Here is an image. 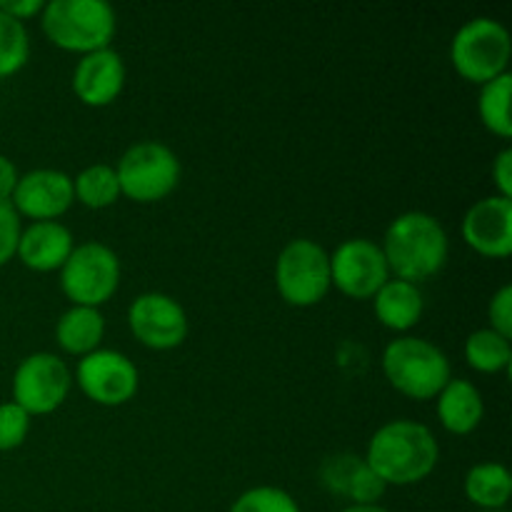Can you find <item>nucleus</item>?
Wrapping results in <instances>:
<instances>
[{"mask_svg": "<svg viewBox=\"0 0 512 512\" xmlns=\"http://www.w3.org/2000/svg\"><path fill=\"white\" fill-rule=\"evenodd\" d=\"M103 333L105 320L100 310L85 308V305H73L70 310H65L55 325L58 345L70 355H88L98 350Z\"/></svg>", "mask_w": 512, "mask_h": 512, "instance_id": "nucleus-19", "label": "nucleus"}, {"mask_svg": "<svg viewBox=\"0 0 512 512\" xmlns=\"http://www.w3.org/2000/svg\"><path fill=\"white\" fill-rule=\"evenodd\" d=\"M438 458V440L430 428L413 420H393L373 435L365 463L385 485H413L433 473Z\"/></svg>", "mask_w": 512, "mask_h": 512, "instance_id": "nucleus-1", "label": "nucleus"}, {"mask_svg": "<svg viewBox=\"0 0 512 512\" xmlns=\"http://www.w3.org/2000/svg\"><path fill=\"white\" fill-rule=\"evenodd\" d=\"M360 460L363 458H358V455H335V458L325 460L323 470H320V480H323L325 488L345 498V490H348V483Z\"/></svg>", "mask_w": 512, "mask_h": 512, "instance_id": "nucleus-28", "label": "nucleus"}, {"mask_svg": "<svg viewBox=\"0 0 512 512\" xmlns=\"http://www.w3.org/2000/svg\"><path fill=\"white\" fill-rule=\"evenodd\" d=\"M465 360H468L470 368L480 370V373H500V370H508L512 363L510 340L490 328L475 330L465 340Z\"/></svg>", "mask_w": 512, "mask_h": 512, "instance_id": "nucleus-22", "label": "nucleus"}, {"mask_svg": "<svg viewBox=\"0 0 512 512\" xmlns=\"http://www.w3.org/2000/svg\"><path fill=\"white\" fill-rule=\"evenodd\" d=\"M275 285L285 303L295 308H310L328 295L330 255L323 245L308 238H298L285 245L275 263Z\"/></svg>", "mask_w": 512, "mask_h": 512, "instance_id": "nucleus-7", "label": "nucleus"}, {"mask_svg": "<svg viewBox=\"0 0 512 512\" xmlns=\"http://www.w3.org/2000/svg\"><path fill=\"white\" fill-rule=\"evenodd\" d=\"M383 373L398 393L413 400L438 398L450 380V363L438 345L423 338H398L385 348Z\"/></svg>", "mask_w": 512, "mask_h": 512, "instance_id": "nucleus-4", "label": "nucleus"}, {"mask_svg": "<svg viewBox=\"0 0 512 512\" xmlns=\"http://www.w3.org/2000/svg\"><path fill=\"white\" fill-rule=\"evenodd\" d=\"M128 323L135 338L153 350L178 348L188 335L183 305L163 293L138 295L128 310Z\"/></svg>", "mask_w": 512, "mask_h": 512, "instance_id": "nucleus-12", "label": "nucleus"}, {"mask_svg": "<svg viewBox=\"0 0 512 512\" xmlns=\"http://www.w3.org/2000/svg\"><path fill=\"white\" fill-rule=\"evenodd\" d=\"M438 418L453 435H468L483 420V398L468 380L450 378L438 393Z\"/></svg>", "mask_w": 512, "mask_h": 512, "instance_id": "nucleus-17", "label": "nucleus"}, {"mask_svg": "<svg viewBox=\"0 0 512 512\" xmlns=\"http://www.w3.org/2000/svg\"><path fill=\"white\" fill-rule=\"evenodd\" d=\"M73 193L75 200H80L85 208H108V205H113L120 195L115 168H110V165L105 163L90 165V168H85L83 173L73 180Z\"/></svg>", "mask_w": 512, "mask_h": 512, "instance_id": "nucleus-23", "label": "nucleus"}, {"mask_svg": "<svg viewBox=\"0 0 512 512\" xmlns=\"http://www.w3.org/2000/svg\"><path fill=\"white\" fill-rule=\"evenodd\" d=\"M20 218L15 213L13 203H3L0 200V265L13 260L18 253V240H20Z\"/></svg>", "mask_w": 512, "mask_h": 512, "instance_id": "nucleus-29", "label": "nucleus"}, {"mask_svg": "<svg viewBox=\"0 0 512 512\" xmlns=\"http://www.w3.org/2000/svg\"><path fill=\"white\" fill-rule=\"evenodd\" d=\"M125 85V65L113 48L95 50L80 58L73 73V90L85 105L103 108L120 95Z\"/></svg>", "mask_w": 512, "mask_h": 512, "instance_id": "nucleus-15", "label": "nucleus"}, {"mask_svg": "<svg viewBox=\"0 0 512 512\" xmlns=\"http://www.w3.org/2000/svg\"><path fill=\"white\" fill-rule=\"evenodd\" d=\"M30 430V415L20 405L10 403L0 405V453L15 450L23 445Z\"/></svg>", "mask_w": 512, "mask_h": 512, "instance_id": "nucleus-26", "label": "nucleus"}, {"mask_svg": "<svg viewBox=\"0 0 512 512\" xmlns=\"http://www.w3.org/2000/svg\"><path fill=\"white\" fill-rule=\"evenodd\" d=\"M43 8V0H0V10H3L5 15H10V18L20 20V23L33 18V15L43 13Z\"/></svg>", "mask_w": 512, "mask_h": 512, "instance_id": "nucleus-32", "label": "nucleus"}, {"mask_svg": "<svg viewBox=\"0 0 512 512\" xmlns=\"http://www.w3.org/2000/svg\"><path fill=\"white\" fill-rule=\"evenodd\" d=\"M463 238L485 258H508L512 253V200L483 198L465 213Z\"/></svg>", "mask_w": 512, "mask_h": 512, "instance_id": "nucleus-14", "label": "nucleus"}, {"mask_svg": "<svg viewBox=\"0 0 512 512\" xmlns=\"http://www.w3.org/2000/svg\"><path fill=\"white\" fill-rule=\"evenodd\" d=\"M330 280L348 298H373L390 280V270L380 245L365 238L345 240L330 258Z\"/></svg>", "mask_w": 512, "mask_h": 512, "instance_id": "nucleus-10", "label": "nucleus"}, {"mask_svg": "<svg viewBox=\"0 0 512 512\" xmlns=\"http://www.w3.org/2000/svg\"><path fill=\"white\" fill-rule=\"evenodd\" d=\"M375 315L380 323L390 330H410L423 318V293L418 285L405 283V280H388L378 293L373 295Z\"/></svg>", "mask_w": 512, "mask_h": 512, "instance_id": "nucleus-18", "label": "nucleus"}, {"mask_svg": "<svg viewBox=\"0 0 512 512\" xmlns=\"http://www.w3.org/2000/svg\"><path fill=\"white\" fill-rule=\"evenodd\" d=\"M68 393L70 370L53 353L28 355L13 375V403L28 415L53 413L65 403Z\"/></svg>", "mask_w": 512, "mask_h": 512, "instance_id": "nucleus-9", "label": "nucleus"}, {"mask_svg": "<svg viewBox=\"0 0 512 512\" xmlns=\"http://www.w3.org/2000/svg\"><path fill=\"white\" fill-rule=\"evenodd\" d=\"M343 512H388V510L380 508V505H350V508Z\"/></svg>", "mask_w": 512, "mask_h": 512, "instance_id": "nucleus-34", "label": "nucleus"}, {"mask_svg": "<svg viewBox=\"0 0 512 512\" xmlns=\"http://www.w3.org/2000/svg\"><path fill=\"white\" fill-rule=\"evenodd\" d=\"M510 95H512V75L503 73L483 85L478 100L480 120L490 133L500 138L512 135V118H510Z\"/></svg>", "mask_w": 512, "mask_h": 512, "instance_id": "nucleus-21", "label": "nucleus"}, {"mask_svg": "<svg viewBox=\"0 0 512 512\" xmlns=\"http://www.w3.org/2000/svg\"><path fill=\"white\" fill-rule=\"evenodd\" d=\"M493 178H495V185H498V190H500V198L512 200V150L510 148H505L503 153L495 158Z\"/></svg>", "mask_w": 512, "mask_h": 512, "instance_id": "nucleus-31", "label": "nucleus"}, {"mask_svg": "<svg viewBox=\"0 0 512 512\" xmlns=\"http://www.w3.org/2000/svg\"><path fill=\"white\" fill-rule=\"evenodd\" d=\"M115 175L120 195H128L135 203H158L178 188L180 160L168 145L148 140L125 150Z\"/></svg>", "mask_w": 512, "mask_h": 512, "instance_id": "nucleus-6", "label": "nucleus"}, {"mask_svg": "<svg viewBox=\"0 0 512 512\" xmlns=\"http://www.w3.org/2000/svg\"><path fill=\"white\" fill-rule=\"evenodd\" d=\"M43 30L58 48L88 55L110 48L115 13L105 0H53L43 8Z\"/></svg>", "mask_w": 512, "mask_h": 512, "instance_id": "nucleus-3", "label": "nucleus"}, {"mask_svg": "<svg viewBox=\"0 0 512 512\" xmlns=\"http://www.w3.org/2000/svg\"><path fill=\"white\" fill-rule=\"evenodd\" d=\"M80 390L88 395L93 403L108 405H125L138 393V368L133 360L125 358L118 350H93L83 355L75 370Z\"/></svg>", "mask_w": 512, "mask_h": 512, "instance_id": "nucleus-11", "label": "nucleus"}, {"mask_svg": "<svg viewBox=\"0 0 512 512\" xmlns=\"http://www.w3.org/2000/svg\"><path fill=\"white\" fill-rule=\"evenodd\" d=\"M380 250L395 278L418 285L443 270L448 260V235L438 218L410 210L390 223Z\"/></svg>", "mask_w": 512, "mask_h": 512, "instance_id": "nucleus-2", "label": "nucleus"}, {"mask_svg": "<svg viewBox=\"0 0 512 512\" xmlns=\"http://www.w3.org/2000/svg\"><path fill=\"white\" fill-rule=\"evenodd\" d=\"M18 170H15L13 160H8L5 155H0V200L3 203H10V198H13L15 188H18Z\"/></svg>", "mask_w": 512, "mask_h": 512, "instance_id": "nucleus-33", "label": "nucleus"}, {"mask_svg": "<svg viewBox=\"0 0 512 512\" xmlns=\"http://www.w3.org/2000/svg\"><path fill=\"white\" fill-rule=\"evenodd\" d=\"M485 512H503V510H485Z\"/></svg>", "mask_w": 512, "mask_h": 512, "instance_id": "nucleus-35", "label": "nucleus"}, {"mask_svg": "<svg viewBox=\"0 0 512 512\" xmlns=\"http://www.w3.org/2000/svg\"><path fill=\"white\" fill-rule=\"evenodd\" d=\"M120 283V260L108 245L83 243L75 245L70 258L60 268L63 293L75 305L98 308L113 298Z\"/></svg>", "mask_w": 512, "mask_h": 512, "instance_id": "nucleus-8", "label": "nucleus"}, {"mask_svg": "<svg viewBox=\"0 0 512 512\" xmlns=\"http://www.w3.org/2000/svg\"><path fill=\"white\" fill-rule=\"evenodd\" d=\"M385 488L388 485L378 478V475L370 470V465L365 463V458L360 460L358 468H355L353 478H350L348 490H345V498L353 500L355 505H375L383 498Z\"/></svg>", "mask_w": 512, "mask_h": 512, "instance_id": "nucleus-27", "label": "nucleus"}, {"mask_svg": "<svg viewBox=\"0 0 512 512\" xmlns=\"http://www.w3.org/2000/svg\"><path fill=\"white\" fill-rule=\"evenodd\" d=\"M73 200L75 193L70 175H65L63 170L40 168L30 170L18 180V188H15L10 203H13L15 213H23L35 223H43V220L60 218L73 205Z\"/></svg>", "mask_w": 512, "mask_h": 512, "instance_id": "nucleus-13", "label": "nucleus"}, {"mask_svg": "<svg viewBox=\"0 0 512 512\" xmlns=\"http://www.w3.org/2000/svg\"><path fill=\"white\" fill-rule=\"evenodd\" d=\"M488 315H490V325H493L490 330H495V333L510 340L512 338V288L510 285H503V288L493 295Z\"/></svg>", "mask_w": 512, "mask_h": 512, "instance_id": "nucleus-30", "label": "nucleus"}, {"mask_svg": "<svg viewBox=\"0 0 512 512\" xmlns=\"http://www.w3.org/2000/svg\"><path fill=\"white\" fill-rule=\"evenodd\" d=\"M30 55V40L25 25L0 10V78L15 75Z\"/></svg>", "mask_w": 512, "mask_h": 512, "instance_id": "nucleus-24", "label": "nucleus"}, {"mask_svg": "<svg viewBox=\"0 0 512 512\" xmlns=\"http://www.w3.org/2000/svg\"><path fill=\"white\" fill-rule=\"evenodd\" d=\"M465 495L483 510H503L512 495L510 470L500 463H480L465 475Z\"/></svg>", "mask_w": 512, "mask_h": 512, "instance_id": "nucleus-20", "label": "nucleus"}, {"mask_svg": "<svg viewBox=\"0 0 512 512\" xmlns=\"http://www.w3.org/2000/svg\"><path fill=\"white\" fill-rule=\"evenodd\" d=\"M230 512H300L293 495L280 488L260 485V488L245 490L233 503Z\"/></svg>", "mask_w": 512, "mask_h": 512, "instance_id": "nucleus-25", "label": "nucleus"}, {"mask_svg": "<svg viewBox=\"0 0 512 512\" xmlns=\"http://www.w3.org/2000/svg\"><path fill=\"white\" fill-rule=\"evenodd\" d=\"M73 233L58 220H43L33 223L20 233L18 253L23 265L38 273H50V270L63 268L65 260L73 253Z\"/></svg>", "mask_w": 512, "mask_h": 512, "instance_id": "nucleus-16", "label": "nucleus"}, {"mask_svg": "<svg viewBox=\"0 0 512 512\" xmlns=\"http://www.w3.org/2000/svg\"><path fill=\"white\" fill-rule=\"evenodd\" d=\"M512 40L508 28L493 18H475L455 33L450 58L455 70L470 83H490L508 73Z\"/></svg>", "mask_w": 512, "mask_h": 512, "instance_id": "nucleus-5", "label": "nucleus"}]
</instances>
